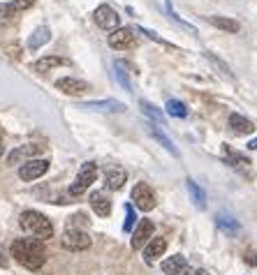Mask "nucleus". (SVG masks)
I'll list each match as a JSON object with an SVG mask.
<instances>
[{"instance_id": "obj_1", "label": "nucleus", "mask_w": 257, "mask_h": 275, "mask_svg": "<svg viewBox=\"0 0 257 275\" xmlns=\"http://www.w3.org/2000/svg\"><path fill=\"white\" fill-rule=\"evenodd\" d=\"M9 252L28 271H40L47 262V250H44L40 238H16Z\"/></svg>"}, {"instance_id": "obj_2", "label": "nucleus", "mask_w": 257, "mask_h": 275, "mask_svg": "<svg viewBox=\"0 0 257 275\" xmlns=\"http://www.w3.org/2000/svg\"><path fill=\"white\" fill-rule=\"evenodd\" d=\"M19 222H21V229H23V231L33 234L35 238H40V241L54 236V224H51V220H49L47 215L37 213V210H26V213H21Z\"/></svg>"}, {"instance_id": "obj_3", "label": "nucleus", "mask_w": 257, "mask_h": 275, "mask_svg": "<svg viewBox=\"0 0 257 275\" xmlns=\"http://www.w3.org/2000/svg\"><path fill=\"white\" fill-rule=\"evenodd\" d=\"M95 178H97V167H95L93 162H86V164L79 169L75 183L70 185V195H72V197L84 195V192H86V190L95 183Z\"/></svg>"}, {"instance_id": "obj_4", "label": "nucleus", "mask_w": 257, "mask_h": 275, "mask_svg": "<svg viewBox=\"0 0 257 275\" xmlns=\"http://www.w3.org/2000/svg\"><path fill=\"white\" fill-rule=\"evenodd\" d=\"M132 202L139 210H153L156 208V192L151 188L149 183H137L135 188H132Z\"/></svg>"}, {"instance_id": "obj_5", "label": "nucleus", "mask_w": 257, "mask_h": 275, "mask_svg": "<svg viewBox=\"0 0 257 275\" xmlns=\"http://www.w3.org/2000/svg\"><path fill=\"white\" fill-rule=\"evenodd\" d=\"M93 21L102 30H116V28H121V16H118V12H116L114 7H109V5L97 7L93 12Z\"/></svg>"}, {"instance_id": "obj_6", "label": "nucleus", "mask_w": 257, "mask_h": 275, "mask_svg": "<svg viewBox=\"0 0 257 275\" xmlns=\"http://www.w3.org/2000/svg\"><path fill=\"white\" fill-rule=\"evenodd\" d=\"M63 248L65 250H72V252H82V250H88L90 248V236L86 234V231H82V229H68L65 234H63L61 238Z\"/></svg>"}, {"instance_id": "obj_7", "label": "nucleus", "mask_w": 257, "mask_h": 275, "mask_svg": "<svg viewBox=\"0 0 257 275\" xmlns=\"http://www.w3.org/2000/svg\"><path fill=\"white\" fill-rule=\"evenodd\" d=\"M49 171V162L47 160H28L21 164L19 169V178L21 181H35Z\"/></svg>"}, {"instance_id": "obj_8", "label": "nucleus", "mask_w": 257, "mask_h": 275, "mask_svg": "<svg viewBox=\"0 0 257 275\" xmlns=\"http://www.w3.org/2000/svg\"><path fill=\"white\" fill-rule=\"evenodd\" d=\"M137 35L132 28H116V30H111V35H109V47L111 49H130L132 44H135Z\"/></svg>"}, {"instance_id": "obj_9", "label": "nucleus", "mask_w": 257, "mask_h": 275, "mask_svg": "<svg viewBox=\"0 0 257 275\" xmlns=\"http://www.w3.org/2000/svg\"><path fill=\"white\" fill-rule=\"evenodd\" d=\"M163 271L167 275H192V269H190L188 259L183 255H171L163 262Z\"/></svg>"}, {"instance_id": "obj_10", "label": "nucleus", "mask_w": 257, "mask_h": 275, "mask_svg": "<svg viewBox=\"0 0 257 275\" xmlns=\"http://www.w3.org/2000/svg\"><path fill=\"white\" fill-rule=\"evenodd\" d=\"M153 238V222L151 220H139V224L135 227V234H132V250H142L146 243Z\"/></svg>"}, {"instance_id": "obj_11", "label": "nucleus", "mask_w": 257, "mask_h": 275, "mask_svg": "<svg viewBox=\"0 0 257 275\" xmlns=\"http://www.w3.org/2000/svg\"><path fill=\"white\" fill-rule=\"evenodd\" d=\"M165 250H167V238H165V236H156V238H151V241L146 243V248H144V262L151 266L158 257L165 255Z\"/></svg>"}, {"instance_id": "obj_12", "label": "nucleus", "mask_w": 257, "mask_h": 275, "mask_svg": "<svg viewBox=\"0 0 257 275\" xmlns=\"http://www.w3.org/2000/svg\"><path fill=\"white\" fill-rule=\"evenodd\" d=\"M56 88L61 90V93H65V95H84V93H88V83L86 81H82V79H72V76H63V79H58L56 81Z\"/></svg>"}, {"instance_id": "obj_13", "label": "nucleus", "mask_w": 257, "mask_h": 275, "mask_svg": "<svg viewBox=\"0 0 257 275\" xmlns=\"http://www.w3.org/2000/svg\"><path fill=\"white\" fill-rule=\"evenodd\" d=\"M225 160H227V164H230L232 169H237L241 174H251V160H248L246 155H241V153H237V150L225 146Z\"/></svg>"}, {"instance_id": "obj_14", "label": "nucleus", "mask_w": 257, "mask_h": 275, "mask_svg": "<svg viewBox=\"0 0 257 275\" xmlns=\"http://www.w3.org/2000/svg\"><path fill=\"white\" fill-rule=\"evenodd\" d=\"M230 128L234 135H253L255 132V123L248 121L241 114H230Z\"/></svg>"}, {"instance_id": "obj_15", "label": "nucleus", "mask_w": 257, "mask_h": 275, "mask_svg": "<svg viewBox=\"0 0 257 275\" xmlns=\"http://www.w3.org/2000/svg\"><path fill=\"white\" fill-rule=\"evenodd\" d=\"M37 153H42V146H37V143H30V146H21V148H16V150H12V153H9L7 162H9V164H19L21 160H33Z\"/></svg>"}, {"instance_id": "obj_16", "label": "nucleus", "mask_w": 257, "mask_h": 275, "mask_svg": "<svg viewBox=\"0 0 257 275\" xmlns=\"http://www.w3.org/2000/svg\"><path fill=\"white\" fill-rule=\"evenodd\" d=\"M146 132H149V135L153 137V139H156L158 143H160V146H163L165 150H167V153H171L174 157H178V148H176L174 143H171V139H167V135H165V132H163L160 128H156L153 123H149V125H146Z\"/></svg>"}, {"instance_id": "obj_17", "label": "nucleus", "mask_w": 257, "mask_h": 275, "mask_svg": "<svg viewBox=\"0 0 257 275\" xmlns=\"http://www.w3.org/2000/svg\"><path fill=\"white\" fill-rule=\"evenodd\" d=\"M82 109H90V111H125V104L116 100H97V102H84Z\"/></svg>"}, {"instance_id": "obj_18", "label": "nucleus", "mask_w": 257, "mask_h": 275, "mask_svg": "<svg viewBox=\"0 0 257 275\" xmlns=\"http://www.w3.org/2000/svg\"><path fill=\"white\" fill-rule=\"evenodd\" d=\"M49 40H51V30H49L47 26L35 28L33 35L28 37V49H30V51H37V49H42Z\"/></svg>"}, {"instance_id": "obj_19", "label": "nucleus", "mask_w": 257, "mask_h": 275, "mask_svg": "<svg viewBox=\"0 0 257 275\" xmlns=\"http://www.w3.org/2000/svg\"><path fill=\"white\" fill-rule=\"evenodd\" d=\"M90 206L100 217H109V213H111V202H109V197L104 192H93L90 195Z\"/></svg>"}, {"instance_id": "obj_20", "label": "nucleus", "mask_w": 257, "mask_h": 275, "mask_svg": "<svg viewBox=\"0 0 257 275\" xmlns=\"http://www.w3.org/2000/svg\"><path fill=\"white\" fill-rule=\"evenodd\" d=\"M70 61H65V58H61V56H44V58H40L37 63H33V69L35 72H49V69L54 68H61V65H68Z\"/></svg>"}, {"instance_id": "obj_21", "label": "nucleus", "mask_w": 257, "mask_h": 275, "mask_svg": "<svg viewBox=\"0 0 257 275\" xmlns=\"http://www.w3.org/2000/svg\"><path fill=\"white\" fill-rule=\"evenodd\" d=\"M206 21H209L211 26L225 30V33H239V30H241V23L234 21V19H225V16H206Z\"/></svg>"}, {"instance_id": "obj_22", "label": "nucleus", "mask_w": 257, "mask_h": 275, "mask_svg": "<svg viewBox=\"0 0 257 275\" xmlns=\"http://www.w3.org/2000/svg\"><path fill=\"white\" fill-rule=\"evenodd\" d=\"M107 188L109 190H121L128 181V174H125V169H109L107 171Z\"/></svg>"}, {"instance_id": "obj_23", "label": "nucleus", "mask_w": 257, "mask_h": 275, "mask_svg": "<svg viewBox=\"0 0 257 275\" xmlns=\"http://www.w3.org/2000/svg\"><path fill=\"white\" fill-rule=\"evenodd\" d=\"M185 188H188V192H190V199L195 202V206L199 208V210H204V206H206V195H204V190L197 185L192 178H188L185 181Z\"/></svg>"}, {"instance_id": "obj_24", "label": "nucleus", "mask_w": 257, "mask_h": 275, "mask_svg": "<svg viewBox=\"0 0 257 275\" xmlns=\"http://www.w3.org/2000/svg\"><path fill=\"white\" fill-rule=\"evenodd\" d=\"M216 224L223 229V231H227V234H237L239 231V222L227 213H218L216 215Z\"/></svg>"}, {"instance_id": "obj_25", "label": "nucleus", "mask_w": 257, "mask_h": 275, "mask_svg": "<svg viewBox=\"0 0 257 275\" xmlns=\"http://www.w3.org/2000/svg\"><path fill=\"white\" fill-rule=\"evenodd\" d=\"M139 109H142L144 114L149 116L151 121H156V123H160V125H163V123H165V116H163V111H160V109H158V107H156V104H151V102L142 100V102H139Z\"/></svg>"}, {"instance_id": "obj_26", "label": "nucleus", "mask_w": 257, "mask_h": 275, "mask_svg": "<svg viewBox=\"0 0 257 275\" xmlns=\"http://www.w3.org/2000/svg\"><path fill=\"white\" fill-rule=\"evenodd\" d=\"M165 109H167V114L176 116V118H185V116H188V107H185L181 100H167Z\"/></svg>"}, {"instance_id": "obj_27", "label": "nucleus", "mask_w": 257, "mask_h": 275, "mask_svg": "<svg viewBox=\"0 0 257 275\" xmlns=\"http://www.w3.org/2000/svg\"><path fill=\"white\" fill-rule=\"evenodd\" d=\"M206 58H209V61L213 63V65H216L218 69H220V74H223V76H227V79H234V74H232L230 65H227V63H225L223 58H220V56H216L213 51H206Z\"/></svg>"}, {"instance_id": "obj_28", "label": "nucleus", "mask_w": 257, "mask_h": 275, "mask_svg": "<svg viewBox=\"0 0 257 275\" xmlns=\"http://www.w3.org/2000/svg\"><path fill=\"white\" fill-rule=\"evenodd\" d=\"M125 63L123 61H116V65H114V69H116V76H118V81H121V86L125 88V90H132V86H130V79H128V72H125Z\"/></svg>"}, {"instance_id": "obj_29", "label": "nucleus", "mask_w": 257, "mask_h": 275, "mask_svg": "<svg viewBox=\"0 0 257 275\" xmlns=\"http://www.w3.org/2000/svg\"><path fill=\"white\" fill-rule=\"evenodd\" d=\"M135 220H137L135 208L128 204V206H125V224H123V229H125V231H132V227H135Z\"/></svg>"}, {"instance_id": "obj_30", "label": "nucleus", "mask_w": 257, "mask_h": 275, "mask_svg": "<svg viewBox=\"0 0 257 275\" xmlns=\"http://www.w3.org/2000/svg\"><path fill=\"white\" fill-rule=\"evenodd\" d=\"M139 33H142V35H146V37H149V40L158 42V44H163V47H171L170 42H165L163 37H160V35H158V33H153V30H146V28H139Z\"/></svg>"}, {"instance_id": "obj_31", "label": "nucleus", "mask_w": 257, "mask_h": 275, "mask_svg": "<svg viewBox=\"0 0 257 275\" xmlns=\"http://www.w3.org/2000/svg\"><path fill=\"white\" fill-rule=\"evenodd\" d=\"M14 5L12 2H0V19H9V16H14Z\"/></svg>"}, {"instance_id": "obj_32", "label": "nucleus", "mask_w": 257, "mask_h": 275, "mask_svg": "<svg viewBox=\"0 0 257 275\" xmlns=\"http://www.w3.org/2000/svg\"><path fill=\"white\" fill-rule=\"evenodd\" d=\"M35 0H14V12H23V9H28V7H33Z\"/></svg>"}, {"instance_id": "obj_33", "label": "nucleus", "mask_w": 257, "mask_h": 275, "mask_svg": "<svg viewBox=\"0 0 257 275\" xmlns=\"http://www.w3.org/2000/svg\"><path fill=\"white\" fill-rule=\"evenodd\" d=\"M0 266H7V259L2 257V250H0Z\"/></svg>"}, {"instance_id": "obj_34", "label": "nucleus", "mask_w": 257, "mask_h": 275, "mask_svg": "<svg viewBox=\"0 0 257 275\" xmlns=\"http://www.w3.org/2000/svg\"><path fill=\"white\" fill-rule=\"evenodd\" d=\"M192 275H209V273H206L204 269H199V271H192Z\"/></svg>"}, {"instance_id": "obj_35", "label": "nucleus", "mask_w": 257, "mask_h": 275, "mask_svg": "<svg viewBox=\"0 0 257 275\" xmlns=\"http://www.w3.org/2000/svg\"><path fill=\"white\" fill-rule=\"evenodd\" d=\"M248 148H253V150H255V148H257V139H253L251 143H248Z\"/></svg>"}, {"instance_id": "obj_36", "label": "nucleus", "mask_w": 257, "mask_h": 275, "mask_svg": "<svg viewBox=\"0 0 257 275\" xmlns=\"http://www.w3.org/2000/svg\"><path fill=\"white\" fill-rule=\"evenodd\" d=\"M248 262H251L253 266H257V255H253V259H248Z\"/></svg>"}, {"instance_id": "obj_37", "label": "nucleus", "mask_w": 257, "mask_h": 275, "mask_svg": "<svg viewBox=\"0 0 257 275\" xmlns=\"http://www.w3.org/2000/svg\"><path fill=\"white\" fill-rule=\"evenodd\" d=\"M2 153H5V146H2V139H0V157H2Z\"/></svg>"}]
</instances>
